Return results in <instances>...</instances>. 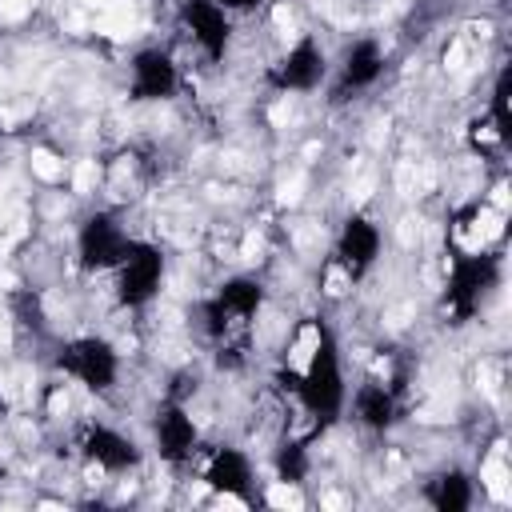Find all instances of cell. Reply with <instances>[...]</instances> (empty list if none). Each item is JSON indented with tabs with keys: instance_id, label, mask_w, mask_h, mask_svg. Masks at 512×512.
I'll return each instance as SVG.
<instances>
[{
	"instance_id": "cell-18",
	"label": "cell",
	"mask_w": 512,
	"mask_h": 512,
	"mask_svg": "<svg viewBox=\"0 0 512 512\" xmlns=\"http://www.w3.org/2000/svg\"><path fill=\"white\" fill-rule=\"evenodd\" d=\"M308 472V456H304V444H284L276 452V476L288 480V484H300Z\"/></svg>"
},
{
	"instance_id": "cell-16",
	"label": "cell",
	"mask_w": 512,
	"mask_h": 512,
	"mask_svg": "<svg viewBox=\"0 0 512 512\" xmlns=\"http://www.w3.org/2000/svg\"><path fill=\"white\" fill-rule=\"evenodd\" d=\"M428 504L436 512H468L472 508V476L468 472H440L428 488Z\"/></svg>"
},
{
	"instance_id": "cell-3",
	"label": "cell",
	"mask_w": 512,
	"mask_h": 512,
	"mask_svg": "<svg viewBox=\"0 0 512 512\" xmlns=\"http://www.w3.org/2000/svg\"><path fill=\"white\" fill-rule=\"evenodd\" d=\"M116 272V300L124 308H144L164 280V252L152 240H128Z\"/></svg>"
},
{
	"instance_id": "cell-5",
	"label": "cell",
	"mask_w": 512,
	"mask_h": 512,
	"mask_svg": "<svg viewBox=\"0 0 512 512\" xmlns=\"http://www.w3.org/2000/svg\"><path fill=\"white\" fill-rule=\"evenodd\" d=\"M264 304V284L252 280V276H232L216 288V296L204 304V320H208V332L216 340H228L232 328L248 324Z\"/></svg>"
},
{
	"instance_id": "cell-14",
	"label": "cell",
	"mask_w": 512,
	"mask_h": 512,
	"mask_svg": "<svg viewBox=\"0 0 512 512\" xmlns=\"http://www.w3.org/2000/svg\"><path fill=\"white\" fill-rule=\"evenodd\" d=\"M204 484L220 496H236L248 500L252 492V460L240 448H216L204 464Z\"/></svg>"
},
{
	"instance_id": "cell-9",
	"label": "cell",
	"mask_w": 512,
	"mask_h": 512,
	"mask_svg": "<svg viewBox=\"0 0 512 512\" xmlns=\"http://www.w3.org/2000/svg\"><path fill=\"white\" fill-rule=\"evenodd\" d=\"M180 84V72L164 48H140L128 64V96L132 100H168Z\"/></svg>"
},
{
	"instance_id": "cell-17",
	"label": "cell",
	"mask_w": 512,
	"mask_h": 512,
	"mask_svg": "<svg viewBox=\"0 0 512 512\" xmlns=\"http://www.w3.org/2000/svg\"><path fill=\"white\" fill-rule=\"evenodd\" d=\"M508 96H512V72L504 68L492 84V100H488V120H492V132L500 144L512 140V120H508Z\"/></svg>"
},
{
	"instance_id": "cell-19",
	"label": "cell",
	"mask_w": 512,
	"mask_h": 512,
	"mask_svg": "<svg viewBox=\"0 0 512 512\" xmlns=\"http://www.w3.org/2000/svg\"><path fill=\"white\" fill-rule=\"evenodd\" d=\"M224 12H248V8H256L260 0H216Z\"/></svg>"
},
{
	"instance_id": "cell-15",
	"label": "cell",
	"mask_w": 512,
	"mask_h": 512,
	"mask_svg": "<svg viewBox=\"0 0 512 512\" xmlns=\"http://www.w3.org/2000/svg\"><path fill=\"white\" fill-rule=\"evenodd\" d=\"M352 408H356V420L364 428H372V432H384V428L396 424V392L388 384H376V380L372 384H360Z\"/></svg>"
},
{
	"instance_id": "cell-1",
	"label": "cell",
	"mask_w": 512,
	"mask_h": 512,
	"mask_svg": "<svg viewBox=\"0 0 512 512\" xmlns=\"http://www.w3.org/2000/svg\"><path fill=\"white\" fill-rule=\"evenodd\" d=\"M300 404L320 420V424H332L340 412H344V400H348V384H344V368H340V348H336V336L328 324H316V344H312V356L304 364V372L292 380Z\"/></svg>"
},
{
	"instance_id": "cell-4",
	"label": "cell",
	"mask_w": 512,
	"mask_h": 512,
	"mask_svg": "<svg viewBox=\"0 0 512 512\" xmlns=\"http://www.w3.org/2000/svg\"><path fill=\"white\" fill-rule=\"evenodd\" d=\"M56 368L72 380H80L88 392H108L120 376V352L104 336H76L60 348Z\"/></svg>"
},
{
	"instance_id": "cell-8",
	"label": "cell",
	"mask_w": 512,
	"mask_h": 512,
	"mask_svg": "<svg viewBox=\"0 0 512 512\" xmlns=\"http://www.w3.org/2000/svg\"><path fill=\"white\" fill-rule=\"evenodd\" d=\"M376 260H380V228L364 212H352L336 236V264L344 268L348 280H364Z\"/></svg>"
},
{
	"instance_id": "cell-2",
	"label": "cell",
	"mask_w": 512,
	"mask_h": 512,
	"mask_svg": "<svg viewBox=\"0 0 512 512\" xmlns=\"http://www.w3.org/2000/svg\"><path fill=\"white\" fill-rule=\"evenodd\" d=\"M496 276H500V256H492V252H464V256L452 260L448 288H444V308L452 312L456 324L476 316L488 288H496Z\"/></svg>"
},
{
	"instance_id": "cell-12",
	"label": "cell",
	"mask_w": 512,
	"mask_h": 512,
	"mask_svg": "<svg viewBox=\"0 0 512 512\" xmlns=\"http://www.w3.org/2000/svg\"><path fill=\"white\" fill-rule=\"evenodd\" d=\"M380 76H384L380 44L376 40H356V44H348V52L340 60V72H336V84H332V100H348V92H364Z\"/></svg>"
},
{
	"instance_id": "cell-13",
	"label": "cell",
	"mask_w": 512,
	"mask_h": 512,
	"mask_svg": "<svg viewBox=\"0 0 512 512\" xmlns=\"http://www.w3.org/2000/svg\"><path fill=\"white\" fill-rule=\"evenodd\" d=\"M152 436H156L160 460H168V464L188 460V456L196 452V440H200L196 420L188 416L184 404H164V408L156 412V420H152Z\"/></svg>"
},
{
	"instance_id": "cell-11",
	"label": "cell",
	"mask_w": 512,
	"mask_h": 512,
	"mask_svg": "<svg viewBox=\"0 0 512 512\" xmlns=\"http://www.w3.org/2000/svg\"><path fill=\"white\" fill-rule=\"evenodd\" d=\"M80 448H84V456H88L96 468H104V472H128V468L140 464L136 440L124 436V432H116V428H108V424H84Z\"/></svg>"
},
{
	"instance_id": "cell-10",
	"label": "cell",
	"mask_w": 512,
	"mask_h": 512,
	"mask_svg": "<svg viewBox=\"0 0 512 512\" xmlns=\"http://www.w3.org/2000/svg\"><path fill=\"white\" fill-rule=\"evenodd\" d=\"M180 24L192 32V40L208 60H224L232 40V20L216 0H180Z\"/></svg>"
},
{
	"instance_id": "cell-7",
	"label": "cell",
	"mask_w": 512,
	"mask_h": 512,
	"mask_svg": "<svg viewBox=\"0 0 512 512\" xmlns=\"http://www.w3.org/2000/svg\"><path fill=\"white\" fill-rule=\"evenodd\" d=\"M324 76H328V56H324V48H320L312 36H300V40L268 68V80H272V88H280V92H316Z\"/></svg>"
},
{
	"instance_id": "cell-6",
	"label": "cell",
	"mask_w": 512,
	"mask_h": 512,
	"mask_svg": "<svg viewBox=\"0 0 512 512\" xmlns=\"http://www.w3.org/2000/svg\"><path fill=\"white\" fill-rule=\"evenodd\" d=\"M128 248V232L116 212H92L76 232V256L84 272H108L120 264Z\"/></svg>"
}]
</instances>
